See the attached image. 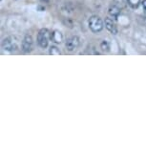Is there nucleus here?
Returning <instances> with one entry per match:
<instances>
[{"instance_id":"f257e3e1","label":"nucleus","mask_w":146,"mask_h":146,"mask_svg":"<svg viewBox=\"0 0 146 146\" xmlns=\"http://www.w3.org/2000/svg\"><path fill=\"white\" fill-rule=\"evenodd\" d=\"M89 28L93 33H100L103 29V21L98 15L91 16L89 19Z\"/></svg>"},{"instance_id":"f03ea898","label":"nucleus","mask_w":146,"mask_h":146,"mask_svg":"<svg viewBox=\"0 0 146 146\" xmlns=\"http://www.w3.org/2000/svg\"><path fill=\"white\" fill-rule=\"evenodd\" d=\"M2 47L8 52H15L18 48V41L15 36H9L3 40Z\"/></svg>"},{"instance_id":"7ed1b4c3","label":"nucleus","mask_w":146,"mask_h":146,"mask_svg":"<svg viewBox=\"0 0 146 146\" xmlns=\"http://www.w3.org/2000/svg\"><path fill=\"white\" fill-rule=\"evenodd\" d=\"M51 37L50 32L48 29H41L39 33L37 35V42L39 44V46L41 48L45 49L48 46L49 43V38Z\"/></svg>"},{"instance_id":"20e7f679","label":"nucleus","mask_w":146,"mask_h":146,"mask_svg":"<svg viewBox=\"0 0 146 146\" xmlns=\"http://www.w3.org/2000/svg\"><path fill=\"white\" fill-rule=\"evenodd\" d=\"M79 43H80L79 38L76 36V35H75V36L69 37L68 39L66 40L65 47L69 52H73V51H76V49L78 48Z\"/></svg>"},{"instance_id":"39448f33","label":"nucleus","mask_w":146,"mask_h":146,"mask_svg":"<svg viewBox=\"0 0 146 146\" xmlns=\"http://www.w3.org/2000/svg\"><path fill=\"white\" fill-rule=\"evenodd\" d=\"M33 45H34V40H33V37L31 35H27L25 37L23 38L21 43V47H22V51L25 52V53H30L33 50Z\"/></svg>"},{"instance_id":"423d86ee","label":"nucleus","mask_w":146,"mask_h":146,"mask_svg":"<svg viewBox=\"0 0 146 146\" xmlns=\"http://www.w3.org/2000/svg\"><path fill=\"white\" fill-rule=\"evenodd\" d=\"M105 27L110 33H112L113 35H117V29L115 24L113 22L111 18H105Z\"/></svg>"},{"instance_id":"0eeeda50","label":"nucleus","mask_w":146,"mask_h":146,"mask_svg":"<svg viewBox=\"0 0 146 146\" xmlns=\"http://www.w3.org/2000/svg\"><path fill=\"white\" fill-rule=\"evenodd\" d=\"M51 39L53 40L54 43H57V44L61 43L62 40H63V35L59 31L56 30V31H54L51 34Z\"/></svg>"},{"instance_id":"6e6552de","label":"nucleus","mask_w":146,"mask_h":146,"mask_svg":"<svg viewBox=\"0 0 146 146\" xmlns=\"http://www.w3.org/2000/svg\"><path fill=\"white\" fill-rule=\"evenodd\" d=\"M108 13L110 15L117 19L120 15V9L117 6H115V5H113V6H111L108 9Z\"/></svg>"},{"instance_id":"1a4fd4ad","label":"nucleus","mask_w":146,"mask_h":146,"mask_svg":"<svg viewBox=\"0 0 146 146\" xmlns=\"http://www.w3.org/2000/svg\"><path fill=\"white\" fill-rule=\"evenodd\" d=\"M49 53H50V54H52V56H59V54H61V52L59 51V49L57 48L56 46H51Z\"/></svg>"},{"instance_id":"9d476101","label":"nucleus","mask_w":146,"mask_h":146,"mask_svg":"<svg viewBox=\"0 0 146 146\" xmlns=\"http://www.w3.org/2000/svg\"><path fill=\"white\" fill-rule=\"evenodd\" d=\"M100 48L103 52H109L110 51V44L108 41L103 40L102 42L100 43Z\"/></svg>"},{"instance_id":"9b49d317","label":"nucleus","mask_w":146,"mask_h":146,"mask_svg":"<svg viewBox=\"0 0 146 146\" xmlns=\"http://www.w3.org/2000/svg\"><path fill=\"white\" fill-rule=\"evenodd\" d=\"M127 2L132 8H137V6L139 5L140 0H127Z\"/></svg>"},{"instance_id":"f8f14e48","label":"nucleus","mask_w":146,"mask_h":146,"mask_svg":"<svg viewBox=\"0 0 146 146\" xmlns=\"http://www.w3.org/2000/svg\"><path fill=\"white\" fill-rule=\"evenodd\" d=\"M142 6L146 10V0H143V1H142Z\"/></svg>"},{"instance_id":"ddd939ff","label":"nucleus","mask_w":146,"mask_h":146,"mask_svg":"<svg viewBox=\"0 0 146 146\" xmlns=\"http://www.w3.org/2000/svg\"><path fill=\"white\" fill-rule=\"evenodd\" d=\"M41 1H43V2H46V3H48V2L50 1V0H41Z\"/></svg>"}]
</instances>
